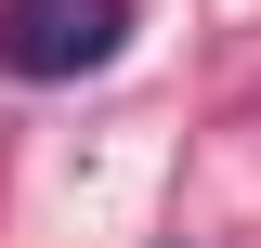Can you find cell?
Here are the masks:
<instances>
[{
  "label": "cell",
  "instance_id": "6da1fadb",
  "mask_svg": "<svg viewBox=\"0 0 261 248\" xmlns=\"http://www.w3.org/2000/svg\"><path fill=\"white\" fill-rule=\"evenodd\" d=\"M130 53V0H0V79H105Z\"/></svg>",
  "mask_w": 261,
  "mask_h": 248
}]
</instances>
